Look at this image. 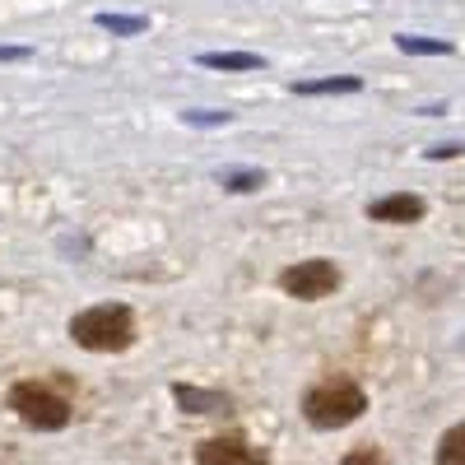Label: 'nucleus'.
I'll list each match as a JSON object with an SVG mask.
<instances>
[{"instance_id": "obj_1", "label": "nucleus", "mask_w": 465, "mask_h": 465, "mask_svg": "<svg viewBox=\"0 0 465 465\" xmlns=\"http://www.w3.org/2000/svg\"><path fill=\"white\" fill-rule=\"evenodd\" d=\"M368 410V396L359 381L349 377H331V381H317L312 391L302 396V419L322 433H335V429H349L354 419H363Z\"/></svg>"}, {"instance_id": "obj_2", "label": "nucleus", "mask_w": 465, "mask_h": 465, "mask_svg": "<svg viewBox=\"0 0 465 465\" xmlns=\"http://www.w3.org/2000/svg\"><path fill=\"white\" fill-rule=\"evenodd\" d=\"M70 340L80 349H89V354H122V349L135 344V317L122 302L89 307V312L70 317Z\"/></svg>"}, {"instance_id": "obj_3", "label": "nucleus", "mask_w": 465, "mask_h": 465, "mask_svg": "<svg viewBox=\"0 0 465 465\" xmlns=\"http://www.w3.org/2000/svg\"><path fill=\"white\" fill-rule=\"evenodd\" d=\"M10 410L37 433H61L70 423V401L56 396L52 386H43V381H15L10 386Z\"/></svg>"}, {"instance_id": "obj_4", "label": "nucleus", "mask_w": 465, "mask_h": 465, "mask_svg": "<svg viewBox=\"0 0 465 465\" xmlns=\"http://www.w3.org/2000/svg\"><path fill=\"white\" fill-rule=\"evenodd\" d=\"M340 265L335 261H326V256H312V261H298V265H289L284 275H280V289L289 293V298H298V302H322V298H331L335 289H340Z\"/></svg>"}, {"instance_id": "obj_5", "label": "nucleus", "mask_w": 465, "mask_h": 465, "mask_svg": "<svg viewBox=\"0 0 465 465\" xmlns=\"http://www.w3.org/2000/svg\"><path fill=\"white\" fill-rule=\"evenodd\" d=\"M196 465H270V460H265V451H256L247 438H238V433H223V438L201 442Z\"/></svg>"}, {"instance_id": "obj_6", "label": "nucleus", "mask_w": 465, "mask_h": 465, "mask_svg": "<svg viewBox=\"0 0 465 465\" xmlns=\"http://www.w3.org/2000/svg\"><path fill=\"white\" fill-rule=\"evenodd\" d=\"M423 214H429V205H423L419 196H410V191H396V196H381V201L368 205L372 223H419Z\"/></svg>"}, {"instance_id": "obj_7", "label": "nucleus", "mask_w": 465, "mask_h": 465, "mask_svg": "<svg viewBox=\"0 0 465 465\" xmlns=\"http://www.w3.org/2000/svg\"><path fill=\"white\" fill-rule=\"evenodd\" d=\"M173 396H177V405L182 410H191V414H219V410H228V396H219V391H201V386H173Z\"/></svg>"}, {"instance_id": "obj_8", "label": "nucleus", "mask_w": 465, "mask_h": 465, "mask_svg": "<svg viewBox=\"0 0 465 465\" xmlns=\"http://www.w3.org/2000/svg\"><path fill=\"white\" fill-rule=\"evenodd\" d=\"M363 80L359 74H331V80H298L293 94L298 98H317V94H359Z\"/></svg>"}, {"instance_id": "obj_9", "label": "nucleus", "mask_w": 465, "mask_h": 465, "mask_svg": "<svg viewBox=\"0 0 465 465\" xmlns=\"http://www.w3.org/2000/svg\"><path fill=\"white\" fill-rule=\"evenodd\" d=\"M205 70H261L265 61L256 52H201L196 56Z\"/></svg>"}, {"instance_id": "obj_10", "label": "nucleus", "mask_w": 465, "mask_h": 465, "mask_svg": "<svg viewBox=\"0 0 465 465\" xmlns=\"http://www.w3.org/2000/svg\"><path fill=\"white\" fill-rule=\"evenodd\" d=\"M396 47H401L405 56H451V43H447V37H414V33H401Z\"/></svg>"}, {"instance_id": "obj_11", "label": "nucleus", "mask_w": 465, "mask_h": 465, "mask_svg": "<svg viewBox=\"0 0 465 465\" xmlns=\"http://www.w3.org/2000/svg\"><path fill=\"white\" fill-rule=\"evenodd\" d=\"M94 24H98V28H107L112 37H135V33H144V28H149V19H144V15H112V10L94 15Z\"/></svg>"}, {"instance_id": "obj_12", "label": "nucleus", "mask_w": 465, "mask_h": 465, "mask_svg": "<svg viewBox=\"0 0 465 465\" xmlns=\"http://www.w3.org/2000/svg\"><path fill=\"white\" fill-rule=\"evenodd\" d=\"M433 465H465V423H451V429L442 433Z\"/></svg>"}, {"instance_id": "obj_13", "label": "nucleus", "mask_w": 465, "mask_h": 465, "mask_svg": "<svg viewBox=\"0 0 465 465\" xmlns=\"http://www.w3.org/2000/svg\"><path fill=\"white\" fill-rule=\"evenodd\" d=\"M219 186L232 191V196H247V191L265 186V173L261 168H232V173H219Z\"/></svg>"}, {"instance_id": "obj_14", "label": "nucleus", "mask_w": 465, "mask_h": 465, "mask_svg": "<svg viewBox=\"0 0 465 465\" xmlns=\"http://www.w3.org/2000/svg\"><path fill=\"white\" fill-rule=\"evenodd\" d=\"M182 122H186V126H201V131H210V126H228V122H232V112H214V107H191V112H182Z\"/></svg>"}, {"instance_id": "obj_15", "label": "nucleus", "mask_w": 465, "mask_h": 465, "mask_svg": "<svg viewBox=\"0 0 465 465\" xmlns=\"http://www.w3.org/2000/svg\"><path fill=\"white\" fill-rule=\"evenodd\" d=\"M340 465H386V460H381V451H377V447H354Z\"/></svg>"}, {"instance_id": "obj_16", "label": "nucleus", "mask_w": 465, "mask_h": 465, "mask_svg": "<svg viewBox=\"0 0 465 465\" xmlns=\"http://www.w3.org/2000/svg\"><path fill=\"white\" fill-rule=\"evenodd\" d=\"M460 153H465V144L456 140V144H433V149H429V159L438 163V159H460Z\"/></svg>"}, {"instance_id": "obj_17", "label": "nucleus", "mask_w": 465, "mask_h": 465, "mask_svg": "<svg viewBox=\"0 0 465 465\" xmlns=\"http://www.w3.org/2000/svg\"><path fill=\"white\" fill-rule=\"evenodd\" d=\"M33 52L28 47H0V61H28Z\"/></svg>"}]
</instances>
